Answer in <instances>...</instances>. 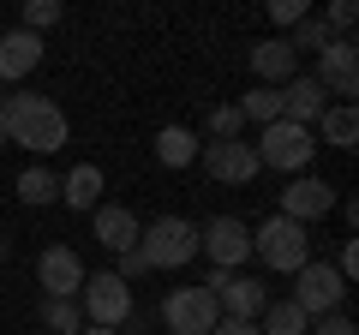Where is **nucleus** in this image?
Masks as SVG:
<instances>
[{"label":"nucleus","instance_id":"nucleus-18","mask_svg":"<svg viewBox=\"0 0 359 335\" xmlns=\"http://www.w3.org/2000/svg\"><path fill=\"white\" fill-rule=\"evenodd\" d=\"M102 192H108V174H102L96 162H78L72 174L60 180V204H66V210H78V216L102 204Z\"/></svg>","mask_w":359,"mask_h":335},{"label":"nucleus","instance_id":"nucleus-29","mask_svg":"<svg viewBox=\"0 0 359 335\" xmlns=\"http://www.w3.org/2000/svg\"><path fill=\"white\" fill-rule=\"evenodd\" d=\"M306 13H311L306 0H269V18H276V30H294Z\"/></svg>","mask_w":359,"mask_h":335},{"label":"nucleus","instance_id":"nucleus-27","mask_svg":"<svg viewBox=\"0 0 359 335\" xmlns=\"http://www.w3.org/2000/svg\"><path fill=\"white\" fill-rule=\"evenodd\" d=\"M323 42H330V30H323L318 13H306L294 30H287V48H294V54H299V48H318V54H323Z\"/></svg>","mask_w":359,"mask_h":335},{"label":"nucleus","instance_id":"nucleus-5","mask_svg":"<svg viewBox=\"0 0 359 335\" xmlns=\"http://www.w3.org/2000/svg\"><path fill=\"white\" fill-rule=\"evenodd\" d=\"M78 311H84L96 329H120L138 306H132V287L120 282L114 270H96V275H84V287H78Z\"/></svg>","mask_w":359,"mask_h":335},{"label":"nucleus","instance_id":"nucleus-22","mask_svg":"<svg viewBox=\"0 0 359 335\" xmlns=\"http://www.w3.org/2000/svg\"><path fill=\"white\" fill-rule=\"evenodd\" d=\"M306 329H311V317L294 306V299H269L264 317H257V335H306Z\"/></svg>","mask_w":359,"mask_h":335},{"label":"nucleus","instance_id":"nucleus-13","mask_svg":"<svg viewBox=\"0 0 359 335\" xmlns=\"http://www.w3.org/2000/svg\"><path fill=\"white\" fill-rule=\"evenodd\" d=\"M84 258H78L72 245H48L36 258V287H48V299H78V287H84Z\"/></svg>","mask_w":359,"mask_h":335},{"label":"nucleus","instance_id":"nucleus-17","mask_svg":"<svg viewBox=\"0 0 359 335\" xmlns=\"http://www.w3.org/2000/svg\"><path fill=\"white\" fill-rule=\"evenodd\" d=\"M323 108H330V102H323V84L311 72H299L294 84H282V120H287V126H306L311 132Z\"/></svg>","mask_w":359,"mask_h":335},{"label":"nucleus","instance_id":"nucleus-25","mask_svg":"<svg viewBox=\"0 0 359 335\" xmlns=\"http://www.w3.org/2000/svg\"><path fill=\"white\" fill-rule=\"evenodd\" d=\"M204 132H210V144H233V138L245 132V114H240V102H222V108H210Z\"/></svg>","mask_w":359,"mask_h":335},{"label":"nucleus","instance_id":"nucleus-6","mask_svg":"<svg viewBox=\"0 0 359 335\" xmlns=\"http://www.w3.org/2000/svg\"><path fill=\"white\" fill-rule=\"evenodd\" d=\"M204 287L216 294V311L222 317H240V323H257L264 317V306H269V287L257 282V275H240V270H210L204 275Z\"/></svg>","mask_w":359,"mask_h":335},{"label":"nucleus","instance_id":"nucleus-20","mask_svg":"<svg viewBox=\"0 0 359 335\" xmlns=\"http://www.w3.org/2000/svg\"><path fill=\"white\" fill-rule=\"evenodd\" d=\"M318 132H323V144H335V150H353V144H359V114H353V102L323 108V114H318Z\"/></svg>","mask_w":359,"mask_h":335},{"label":"nucleus","instance_id":"nucleus-16","mask_svg":"<svg viewBox=\"0 0 359 335\" xmlns=\"http://www.w3.org/2000/svg\"><path fill=\"white\" fill-rule=\"evenodd\" d=\"M90 228H96V240L120 258V252H132V245H138V228H144V221L132 216L126 204H96V210H90Z\"/></svg>","mask_w":359,"mask_h":335},{"label":"nucleus","instance_id":"nucleus-26","mask_svg":"<svg viewBox=\"0 0 359 335\" xmlns=\"http://www.w3.org/2000/svg\"><path fill=\"white\" fill-rule=\"evenodd\" d=\"M66 18L60 0H25V18H18V30H30V36H42V30H54Z\"/></svg>","mask_w":359,"mask_h":335},{"label":"nucleus","instance_id":"nucleus-11","mask_svg":"<svg viewBox=\"0 0 359 335\" xmlns=\"http://www.w3.org/2000/svg\"><path fill=\"white\" fill-rule=\"evenodd\" d=\"M323 84V96H341V102H353L359 90V42L353 36H330L318 54V72H311Z\"/></svg>","mask_w":359,"mask_h":335},{"label":"nucleus","instance_id":"nucleus-21","mask_svg":"<svg viewBox=\"0 0 359 335\" xmlns=\"http://www.w3.org/2000/svg\"><path fill=\"white\" fill-rule=\"evenodd\" d=\"M18 198H25L30 210H42V204H60V174H48L42 162H30L25 174H18V186H13Z\"/></svg>","mask_w":359,"mask_h":335},{"label":"nucleus","instance_id":"nucleus-24","mask_svg":"<svg viewBox=\"0 0 359 335\" xmlns=\"http://www.w3.org/2000/svg\"><path fill=\"white\" fill-rule=\"evenodd\" d=\"M42 329H54V335H78V329H84V311H78V299H42Z\"/></svg>","mask_w":359,"mask_h":335},{"label":"nucleus","instance_id":"nucleus-35","mask_svg":"<svg viewBox=\"0 0 359 335\" xmlns=\"http://www.w3.org/2000/svg\"><path fill=\"white\" fill-rule=\"evenodd\" d=\"M0 102H6V90H0Z\"/></svg>","mask_w":359,"mask_h":335},{"label":"nucleus","instance_id":"nucleus-34","mask_svg":"<svg viewBox=\"0 0 359 335\" xmlns=\"http://www.w3.org/2000/svg\"><path fill=\"white\" fill-rule=\"evenodd\" d=\"M0 150H6V132H0Z\"/></svg>","mask_w":359,"mask_h":335},{"label":"nucleus","instance_id":"nucleus-9","mask_svg":"<svg viewBox=\"0 0 359 335\" xmlns=\"http://www.w3.org/2000/svg\"><path fill=\"white\" fill-rule=\"evenodd\" d=\"M198 252H204L216 270L233 275L245 258H252V228H245V221H233V216H216V221H204V228H198Z\"/></svg>","mask_w":359,"mask_h":335},{"label":"nucleus","instance_id":"nucleus-7","mask_svg":"<svg viewBox=\"0 0 359 335\" xmlns=\"http://www.w3.org/2000/svg\"><path fill=\"white\" fill-rule=\"evenodd\" d=\"M216 294H210L204 282L198 287H168V299H162V323H168V335H210L216 329Z\"/></svg>","mask_w":359,"mask_h":335},{"label":"nucleus","instance_id":"nucleus-23","mask_svg":"<svg viewBox=\"0 0 359 335\" xmlns=\"http://www.w3.org/2000/svg\"><path fill=\"white\" fill-rule=\"evenodd\" d=\"M240 114H245V126H276V120H282V90L252 84V90L240 96Z\"/></svg>","mask_w":359,"mask_h":335},{"label":"nucleus","instance_id":"nucleus-19","mask_svg":"<svg viewBox=\"0 0 359 335\" xmlns=\"http://www.w3.org/2000/svg\"><path fill=\"white\" fill-rule=\"evenodd\" d=\"M198 144H204V138H198L192 126H162V132H156V162H162V168H192L198 162Z\"/></svg>","mask_w":359,"mask_h":335},{"label":"nucleus","instance_id":"nucleus-32","mask_svg":"<svg viewBox=\"0 0 359 335\" xmlns=\"http://www.w3.org/2000/svg\"><path fill=\"white\" fill-rule=\"evenodd\" d=\"M210 335H257V323H240V317H216Z\"/></svg>","mask_w":359,"mask_h":335},{"label":"nucleus","instance_id":"nucleus-36","mask_svg":"<svg viewBox=\"0 0 359 335\" xmlns=\"http://www.w3.org/2000/svg\"><path fill=\"white\" fill-rule=\"evenodd\" d=\"M0 252H6V240H0Z\"/></svg>","mask_w":359,"mask_h":335},{"label":"nucleus","instance_id":"nucleus-12","mask_svg":"<svg viewBox=\"0 0 359 335\" xmlns=\"http://www.w3.org/2000/svg\"><path fill=\"white\" fill-rule=\"evenodd\" d=\"M335 210V186L330 180H311V174H294L287 180V192L276 198V216H287V221H318V216H330Z\"/></svg>","mask_w":359,"mask_h":335},{"label":"nucleus","instance_id":"nucleus-8","mask_svg":"<svg viewBox=\"0 0 359 335\" xmlns=\"http://www.w3.org/2000/svg\"><path fill=\"white\" fill-rule=\"evenodd\" d=\"M287 299H294V306L306 311L311 323H318V317H330V311H341V299H347V282L335 275V264H318V258H311L306 270L294 275V294H287Z\"/></svg>","mask_w":359,"mask_h":335},{"label":"nucleus","instance_id":"nucleus-2","mask_svg":"<svg viewBox=\"0 0 359 335\" xmlns=\"http://www.w3.org/2000/svg\"><path fill=\"white\" fill-rule=\"evenodd\" d=\"M144 258V270H186L198 258V221L186 216H156L138 228V245H132Z\"/></svg>","mask_w":359,"mask_h":335},{"label":"nucleus","instance_id":"nucleus-33","mask_svg":"<svg viewBox=\"0 0 359 335\" xmlns=\"http://www.w3.org/2000/svg\"><path fill=\"white\" fill-rule=\"evenodd\" d=\"M78 335H120V329H96V323H84V329H78Z\"/></svg>","mask_w":359,"mask_h":335},{"label":"nucleus","instance_id":"nucleus-14","mask_svg":"<svg viewBox=\"0 0 359 335\" xmlns=\"http://www.w3.org/2000/svg\"><path fill=\"white\" fill-rule=\"evenodd\" d=\"M252 72L264 90H282L299 78V54L287 48V36H269V42H252Z\"/></svg>","mask_w":359,"mask_h":335},{"label":"nucleus","instance_id":"nucleus-15","mask_svg":"<svg viewBox=\"0 0 359 335\" xmlns=\"http://www.w3.org/2000/svg\"><path fill=\"white\" fill-rule=\"evenodd\" d=\"M36 66H42V36H30V30H6L0 36V90L30 78Z\"/></svg>","mask_w":359,"mask_h":335},{"label":"nucleus","instance_id":"nucleus-31","mask_svg":"<svg viewBox=\"0 0 359 335\" xmlns=\"http://www.w3.org/2000/svg\"><path fill=\"white\" fill-rule=\"evenodd\" d=\"M335 275H341V282L353 287V275H359V245H353V240L341 245V258H335Z\"/></svg>","mask_w":359,"mask_h":335},{"label":"nucleus","instance_id":"nucleus-28","mask_svg":"<svg viewBox=\"0 0 359 335\" xmlns=\"http://www.w3.org/2000/svg\"><path fill=\"white\" fill-rule=\"evenodd\" d=\"M353 25H359L353 0H330V6H323V30H330V36H353Z\"/></svg>","mask_w":359,"mask_h":335},{"label":"nucleus","instance_id":"nucleus-1","mask_svg":"<svg viewBox=\"0 0 359 335\" xmlns=\"http://www.w3.org/2000/svg\"><path fill=\"white\" fill-rule=\"evenodd\" d=\"M0 132H6V144H25L30 156H54L72 138L60 102H48V96H6L0 102Z\"/></svg>","mask_w":359,"mask_h":335},{"label":"nucleus","instance_id":"nucleus-10","mask_svg":"<svg viewBox=\"0 0 359 335\" xmlns=\"http://www.w3.org/2000/svg\"><path fill=\"white\" fill-rule=\"evenodd\" d=\"M198 162H204V174L216 186H252L257 174H264V168H257V150L245 138H233V144H198Z\"/></svg>","mask_w":359,"mask_h":335},{"label":"nucleus","instance_id":"nucleus-30","mask_svg":"<svg viewBox=\"0 0 359 335\" xmlns=\"http://www.w3.org/2000/svg\"><path fill=\"white\" fill-rule=\"evenodd\" d=\"M306 335H359V323L347 317V311H330V317H318Z\"/></svg>","mask_w":359,"mask_h":335},{"label":"nucleus","instance_id":"nucleus-3","mask_svg":"<svg viewBox=\"0 0 359 335\" xmlns=\"http://www.w3.org/2000/svg\"><path fill=\"white\" fill-rule=\"evenodd\" d=\"M252 258L264 270H276V275H299L311 264V233L299 221H287V216H269V221L252 228Z\"/></svg>","mask_w":359,"mask_h":335},{"label":"nucleus","instance_id":"nucleus-4","mask_svg":"<svg viewBox=\"0 0 359 335\" xmlns=\"http://www.w3.org/2000/svg\"><path fill=\"white\" fill-rule=\"evenodd\" d=\"M257 168H276V174H306L311 156H318V132L306 126H287V120H276V126L257 132Z\"/></svg>","mask_w":359,"mask_h":335}]
</instances>
